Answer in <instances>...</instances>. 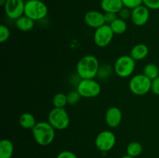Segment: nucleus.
<instances>
[{
	"label": "nucleus",
	"mask_w": 159,
	"mask_h": 158,
	"mask_svg": "<svg viewBox=\"0 0 159 158\" xmlns=\"http://www.w3.org/2000/svg\"><path fill=\"white\" fill-rule=\"evenodd\" d=\"M100 6L104 12L118 14L124 7V4L122 0H101Z\"/></svg>",
	"instance_id": "14"
},
{
	"label": "nucleus",
	"mask_w": 159,
	"mask_h": 158,
	"mask_svg": "<svg viewBox=\"0 0 159 158\" xmlns=\"http://www.w3.org/2000/svg\"><path fill=\"white\" fill-rule=\"evenodd\" d=\"M150 18V9L144 5H141L131 10V21L135 26H142L148 22Z\"/></svg>",
	"instance_id": "11"
},
{
	"label": "nucleus",
	"mask_w": 159,
	"mask_h": 158,
	"mask_svg": "<svg viewBox=\"0 0 159 158\" xmlns=\"http://www.w3.org/2000/svg\"><path fill=\"white\" fill-rule=\"evenodd\" d=\"M118 17L124 20H128V19L131 17V9L124 6L122 9L119 12V13H118Z\"/></svg>",
	"instance_id": "28"
},
{
	"label": "nucleus",
	"mask_w": 159,
	"mask_h": 158,
	"mask_svg": "<svg viewBox=\"0 0 159 158\" xmlns=\"http://www.w3.org/2000/svg\"><path fill=\"white\" fill-rule=\"evenodd\" d=\"M24 0H7L4 5L6 15L11 20H16L24 15Z\"/></svg>",
	"instance_id": "10"
},
{
	"label": "nucleus",
	"mask_w": 159,
	"mask_h": 158,
	"mask_svg": "<svg viewBox=\"0 0 159 158\" xmlns=\"http://www.w3.org/2000/svg\"><path fill=\"white\" fill-rule=\"evenodd\" d=\"M124 7H127L130 9H133L138 6L143 4V0H122Z\"/></svg>",
	"instance_id": "26"
},
{
	"label": "nucleus",
	"mask_w": 159,
	"mask_h": 158,
	"mask_svg": "<svg viewBox=\"0 0 159 158\" xmlns=\"http://www.w3.org/2000/svg\"><path fill=\"white\" fill-rule=\"evenodd\" d=\"M113 36L114 33L110 28V25L104 24L103 26L95 29L93 40L96 46L103 48L111 43Z\"/></svg>",
	"instance_id": "9"
},
{
	"label": "nucleus",
	"mask_w": 159,
	"mask_h": 158,
	"mask_svg": "<svg viewBox=\"0 0 159 158\" xmlns=\"http://www.w3.org/2000/svg\"><path fill=\"white\" fill-rule=\"evenodd\" d=\"M81 94H79V91H71L67 94V99H68V104L70 105H76L78 102L80 101Z\"/></svg>",
	"instance_id": "24"
},
{
	"label": "nucleus",
	"mask_w": 159,
	"mask_h": 158,
	"mask_svg": "<svg viewBox=\"0 0 159 158\" xmlns=\"http://www.w3.org/2000/svg\"><path fill=\"white\" fill-rule=\"evenodd\" d=\"M152 81L143 74H138L130 78L129 88L136 95H144L152 91Z\"/></svg>",
	"instance_id": "5"
},
{
	"label": "nucleus",
	"mask_w": 159,
	"mask_h": 158,
	"mask_svg": "<svg viewBox=\"0 0 159 158\" xmlns=\"http://www.w3.org/2000/svg\"><path fill=\"white\" fill-rule=\"evenodd\" d=\"M143 74L153 81L159 76V68L158 65L153 63H149L144 67L143 69Z\"/></svg>",
	"instance_id": "20"
},
{
	"label": "nucleus",
	"mask_w": 159,
	"mask_h": 158,
	"mask_svg": "<svg viewBox=\"0 0 159 158\" xmlns=\"http://www.w3.org/2000/svg\"><path fill=\"white\" fill-rule=\"evenodd\" d=\"M120 158H134V157H133V156H129V155H125V156H123L122 157H120Z\"/></svg>",
	"instance_id": "33"
},
{
	"label": "nucleus",
	"mask_w": 159,
	"mask_h": 158,
	"mask_svg": "<svg viewBox=\"0 0 159 158\" xmlns=\"http://www.w3.org/2000/svg\"><path fill=\"white\" fill-rule=\"evenodd\" d=\"M6 1H7V0H0V6H4V5L6 4Z\"/></svg>",
	"instance_id": "32"
},
{
	"label": "nucleus",
	"mask_w": 159,
	"mask_h": 158,
	"mask_svg": "<svg viewBox=\"0 0 159 158\" xmlns=\"http://www.w3.org/2000/svg\"><path fill=\"white\" fill-rule=\"evenodd\" d=\"M123 114L118 107L112 106L107 110L105 114V120L107 125L110 128H116L122 121Z\"/></svg>",
	"instance_id": "13"
},
{
	"label": "nucleus",
	"mask_w": 159,
	"mask_h": 158,
	"mask_svg": "<svg viewBox=\"0 0 159 158\" xmlns=\"http://www.w3.org/2000/svg\"><path fill=\"white\" fill-rule=\"evenodd\" d=\"M118 18V14L113 12H104V19L106 24H111L113 21Z\"/></svg>",
	"instance_id": "29"
},
{
	"label": "nucleus",
	"mask_w": 159,
	"mask_h": 158,
	"mask_svg": "<svg viewBox=\"0 0 159 158\" xmlns=\"http://www.w3.org/2000/svg\"><path fill=\"white\" fill-rule=\"evenodd\" d=\"M14 152V146L8 139H2L0 142V158H12Z\"/></svg>",
	"instance_id": "16"
},
{
	"label": "nucleus",
	"mask_w": 159,
	"mask_h": 158,
	"mask_svg": "<svg viewBox=\"0 0 159 158\" xmlns=\"http://www.w3.org/2000/svg\"><path fill=\"white\" fill-rule=\"evenodd\" d=\"M10 37V30L9 28L5 25H1L0 26V42L2 43H5L9 40Z\"/></svg>",
	"instance_id": "25"
},
{
	"label": "nucleus",
	"mask_w": 159,
	"mask_h": 158,
	"mask_svg": "<svg viewBox=\"0 0 159 158\" xmlns=\"http://www.w3.org/2000/svg\"><path fill=\"white\" fill-rule=\"evenodd\" d=\"M48 13V6L41 0H27L25 3L24 15L34 21L43 20Z\"/></svg>",
	"instance_id": "3"
},
{
	"label": "nucleus",
	"mask_w": 159,
	"mask_h": 158,
	"mask_svg": "<svg viewBox=\"0 0 159 158\" xmlns=\"http://www.w3.org/2000/svg\"><path fill=\"white\" fill-rule=\"evenodd\" d=\"M99 62L93 55L82 57L76 65V72L81 79H94L97 76Z\"/></svg>",
	"instance_id": "1"
},
{
	"label": "nucleus",
	"mask_w": 159,
	"mask_h": 158,
	"mask_svg": "<svg viewBox=\"0 0 159 158\" xmlns=\"http://www.w3.org/2000/svg\"><path fill=\"white\" fill-rule=\"evenodd\" d=\"M116 140V136L113 132L104 130L96 136L95 145L99 151L108 152L114 147Z\"/></svg>",
	"instance_id": "8"
},
{
	"label": "nucleus",
	"mask_w": 159,
	"mask_h": 158,
	"mask_svg": "<svg viewBox=\"0 0 159 158\" xmlns=\"http://www.w3.org/2000/svg\"><path fill=\"white\" fill-rule=\"evenodd\" d=\"M77 90L83 98H95L101 92V86L94 79H81L77 85Z\"/></svg>",
	"instance_id": "7"
},
{
	"label": "nucleus",
	"mask_w": 159,
	"mask_h": 158,
	"mask_svg": "<svg viewBox=\"0 0 159 158\" xmlns=\"http://www.w3.org/2000/svg\"><path fill=\"white\" fill-rule=\"evenodd\" d=\"M143 152V147L140 143L137 141L130 142L127 147V154L130 156L136 158L140 156Z\"/></svg>",
	"instance_id": "21"
},
{
	"label": "nucleus",
	"mask_w": 159,
	"mask_h": 158,
	"mask_svg": "<svg viewBox=\"0 0 159 158\" xmlns=\"http://www.w3.org/2000/svg\"><path fill=\"white\" fill-rule=\"evenodd\" d=\"M110 26L113 30V33L118 34V35L124 33L127 29V24L126 23V20H122L119 17L115 21H113L111 24H110Z\"/></svg>",
	"instance_id": "19"
},
{
	"label": "nucleus",
	"mask_w": 159,
	"mask_h": 158,
	"mask_svg": "<svg viewBox=\"0 0 159 158\" xmlns=\"http://www.w3.org/2000/svg\"><path fill=\"white\" fill-rule=\"evenodd\" d=\"M143 5L152 10L159 9V0H143Z\"/></svg>",
	"instance_id": "27"
},
{
	"label": "nucleus",
	"mask_w": 159,
	"mask_h": 158,
	"mask_svg": "<svg viewBox=\"0 0 159 158\" xmlns=\"http://www.w3.org/2000/svg\"><path fill=\"white\" fill-rule=\"evenodd\" d=\"M16 21V26L17 29L23 32H29L34 26V21L26 15H23L17 19Z\"/></svg>",
	"instance_id": "18"
},
{
	"label": "nucleus",
	"mask_w": 159,
	"mask_h": 158,
	"mask_svg": "<svg viewBox=\"0 0 159 158\" xmlns=\"http://www.w3.org/2000/svg\"><path fill=\"white\" fill-rule=\"evenodd\" d=\"M152 91L154 94L159 95V76L152 81Z\"/></svg>",
	"instance_id": "31"
},
{
	"label": "nucleus",
	"mask_w": 159,
	"mask_h": 158,
	"mask_svg": "<svg viewBox=\"0 0 159 158\" xmlns=\"http://www.w3.org/2000/svg\"><path fill=\"white\" fill-rule=\"evenodd\" d=\"M19 123L22 128L32 130L37 122L34 115L30 112H24L19 118Z\"/></svg>",
	"instance_id": "17"
},
{
	"label": "nucleus",
	"mask_w": 159,
	"mask_h": 158,
	"mask_svg": "<svg viewBox=\"0 0 159 158\" xmlns=\"http://www.w3.org/2000/svg\"><path fill=\"white\" fill-rule=\"evenodd\" d=\"M36 143L40 146H48L55 138V129L48 122H39L32 129Z\"/></svg>",
	"instance_id": "2"
},
{
	"label": "nucleus",
	"mask_w": 159,
	"mask_h": 158,
	"mask_svg": "<svg viewBox=\"0 0 159 158\" xmlns=\"http://www.w3.org/2000/svg\"><path fill=\"white\" fill-rule=\"evenodd\" d=\"M48 122L55 130H63L68 127L70 118L65 108H54L48 115Z\"/></svg>",
	"instance_id": "6"
},
{
	"label": "nucleus",
	"mask_w": 159,
	"mask_h": 158,
	"mask_svg": "<svg viewBox=\"0 0 159 158\" xmlns=\"http://www.w3.org/2000/svg\"><path fill=\"white\" fill-rule=\"evenodd\" d=\"M57 158H78L75 153L70 150H64L57 154Z\"/></svg>",
	"instance_id": "30"
},
{
	"label": "nucleus",
	"mask_w": 159,
	"mask_h": 158,
	"mask_svg": "<svg viewBox=\"0 0 159 158\" xmlns=\"http://www.w3.org/2000/svg\"><path fill=\"white\" fill-rule=\"evenodd\" d=\"M112 71H113V69L111 68L110 65H102V66H99V71H98L97 76L96 77H100L101 79H107L111 74Z\"/></svg>",
	"instance_id": "23"
},
{
	"label": "nucleus",
	"mask_w": 159,
	"mask_h": 158,
	"mask_svg": "<svg viewBox=\"0 0 159 158\" xmlns=\"http://www.w3.org/2000/svg\"><path fill=\"white\" fill-rule=\"evenodd\" d=\"M149 54V48L148 47L147 45L144 43H138L133 46V48L130 50V56L134 60H144V58L147 57V56Z\"/></svg>",
	"instance_id": "15"
},
{
	"label": "nucleus",
	"mask_w": 159,
	"mask_h": 158,
	"mask_svg": "<svg viewBox=\"0 0 159 158\" xmlns=\"http://www.w3.org/2000/svg\"><path fill=\"white\" fill-rule=\"evenodd\" d=\"M53 105L54 108H65V105L68 104L67 94L64 93H57L53 98Z\"/></svg>",
	"instance_id": "22"
},
{
	"label": "nucleus",
	"mask_w": 159,
	"mask_h": 158,
	"mask_svg": "<svg viewBox=\"0 0 159 158\" xmlns=\"http://www.w3.org/2000/svg\"><path fill=\"white\" fill-rule=\"evenodd\" d=\"M84 21L85 24L93 29H97L106 24L104 13L97 10H90L85 14Z\"/></svg>",
	"instance_id": "12"
},
{
	"label": "nucleus",
	"mask_w": 159,
	"mask_h": 158,
	"mask_svg": "<svg viewBox=\"0 0 159 158\" xmlns=\"http://www.w3.org/2000/svg\"><path fill=\"white\" fill-rule=\"evenodd\" d=\"M136 60L130 55H123L118 57L114 63L113 71L120 77H128L135 69Z\"/></svg>",
	"instance_id": "4"
}]
</instances>
